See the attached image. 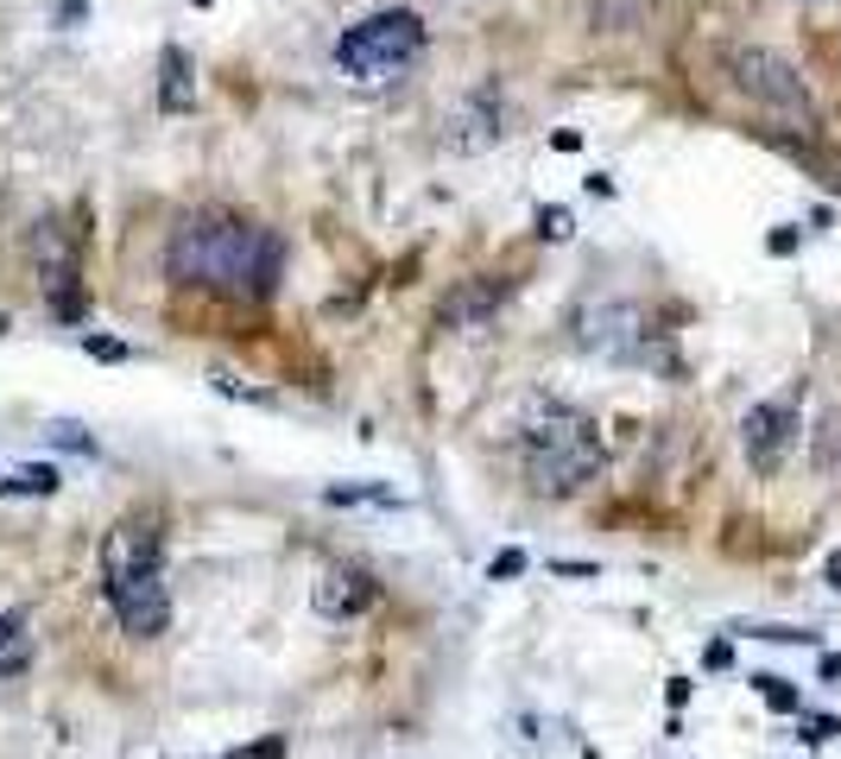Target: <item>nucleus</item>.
Returning a JSON list of instances; mask_svg holds the SVG:
<instances>
[{"instance_id":"f257e3e1","label":"nucleus","mask_w":841,"mask_h":759,"mask_svg":"<svg viewBox=\"0 0 841 759\" xmlns=\"http://www.w3.org/2000/svg\"><path fill=\"white\" fill-rule=\"evenodd\" d=\"M165 273L216 298H266L278 285V241L235 215H190L165 241Z\"/></svg>"},{"instance_id":"f03ea898","label":"nucleus","mask_w":841,"mask_h":759,"mask_svg":"<svg viewBox=\"0 0 841 759\" xmlns=\"http://www.w3.org/2000/svg\"><path fill=\"white\" fill-rule=\"evenodd\" d=\"M519 449H526L531 494H545V500H569L602 475V430L588 411L564 406V399H531Z\"/></svg>"},{"instance_id":"7ed1b4c3","label":"nucleus","mask_w":841,"mask_h":759,"mask_svg":"<svg viewBox=\"0 0 841 759\" xmlns=\"http://www.w3.org/2000/svg\"><path fill=\"white\" fill-rule=\"evenodd\" d=\"M418 51H424V20L411 7H387V13H368L361 26H349L335 39V70L361 82V89H380L399 70H411Z\"/></svg>"},{"instance_id":"20e7f679","label":"nucleus","mask_w":841,"mask_h":759,"mask_svg":"<svg viewBox=\"0 0 841 759\" xmlns=\"http://www.w3.org/2000/svg\"><path fill=\"white\" fill-rule=\"evenodd\" d=\"M727 77L741 89L753 108H765L772 120H791V127H816V101L803 89V77L779 51H765V45H734L727 51Z\"/></svg>"},{"instance_id":"39448f33","label":"nucleus","mask_w":841,"mask_h":759,"mask_svg":"<svg viewBox=\"0 0 841 759\" xmlns=\"http://www.w3.org/2000/svg\"><path fill=\"white\" fill-rule=\"evenodd\" d=\"M576 349L607 354V361H652L658 342H652V317L626 298H607V304H588L576 311Z\"/></svg>"},{"instance_id":"423d86ee","label":"nucleus","mask_w":841,"mask_h":759,"mask_svg":"<svg viewBox=\"0 0 841 759\" xmlns=\"http://www.w3.org/2000/svg\"><path fill=\"white\" fill-rule=\"evenodd\" d=\"M108 607L120 614V626L134 640H158L172 626V588H165V564H139V570H120L101 583Z\"/></svg>"},{"instance_id":"0eeeda50","label":"nucleus","mask_w":841,"mask_h":759,"mask_svg":"<svg viewBox=\"0 0 841 759\" xmlns=\"http://www.w3.org/2000/svg\"><path fill=\"white\" fill-rule=\"evenodd\" d=\"M512 134V108L500 96V82H481L469 89L462 101H450V115H443V146L450 153H488L500 139Z\"/></svg>"},{"instance_id":"6e6552de","label":"nucleus","mask_w":841,"mask_h":759,"mask_svg":"<svg viewBox=\"0 0 841 759\" xmlns=\"http://www.w3.org/2000/svg\"><path fill=\"white\" fill-rule=\"evenodd\" d=\"M741 444H746V463L753 475H779L791 444H798V406L791 399H765L741 418Z\"/></svg>"},{"instance_id":"1a4fd4ad","label":"nucleus","mask_w":841,"mask_h":759,"mask_svg":"<svg viewBox=\"0 0 841 759\" xmlns=\"http://www.w3.org/2000/svg\"><path fill=\"white\" fill-rule=\"evenodd\" d=\"M32 253H39V285L51 298L58 317H77L82 311V292H77V241L63 234V222H39L32 234Z\"/></svg>"},{"instance_id":"9d476101","label":"nucleus","mask_w":841,"mask_h":759,"mask_svg":"<svg viewBox=\"0 0 841 759\" xmlns=\"http://www.w3.org/2000/svg\"><path fill=\"white\" fill-rule=\"evenodd\" d=\"M507 298H512V279H493V273L462 279V285L437 304V330H488Z\"/></svg>"},{"instance_id":"9b49d317","label":"nucleus","mask_w":841,"mask_h":759,"mask_svg":"<svg viewBox=\"0 0 841 759\" xmlns=\"http://www.w3.org/2000/svg\"><path fill=\"white\" fill-rule=\"evenodd\" d=\"M373 595H380V583H373L361 564H330L311 583V607L323 621H354V614H368Z\"/></svg>"},{"instance_id":"f8f14e48","label":"nucleus","mask_w":841,"mask_h":759,"mask_svg":"<svg viewBox=\"0 0 841 759\" xmlns=\"http://www.w3.org/2000/svg\"><path fill=\"white\" fill-rule=\"evenodd\" d=\"M139 564H165V538H158L153 519H120L101 538V583L120 576V570H139Z\"/></svg>"},{"instance_id":"ddd939ff","label":"nucleus","mask_w":841,"mask_h":759,"mask_svg":"<svg viewBox=\"0 0 841 759\" xmlns=\"http://www.w3.org/2000/svg\"><path fill=\"white\" fill-rule=\"evenodd\" d=\"M158 108L165 115H190L196 108V77H190V58L165 45V58H158Z\"/></svg>"},{"instance_id":"4468645a","label":"nucleus","mask_w":841,"mask_h":759,"mask_svg":"<svg viewBox=\"0 0 841 759\" xmlns=\"http://www.w3.org/2000/svg\"><path fill=\"white\" fill-rule=\"evenodd\" d=\"M32 664V640H26V607L0 614V678H20Z\"/></svg>"},{"instance_id":"2eb2a0df","label":"nucleus","mask_w":841,"mask_h":759,"mask_svg":"<svg viewBox=\"0 0 841 759\" xmlns=\"http://www.w3.org/2000/svg\"><path fill=\"white\" fill-rule=\"evenodd\" d=\"M588 20H595V32H633V26L646 20V7H639V0H595Z\"/></svg>"},{"instance_id":"dca6fc26","label":"nucleus","mask_w":841,"mask_h":759,"mask_svg":"<svg viewBox=\"0 0 841 759\" xmlns=\"http://www.w3.org/2000/svg\"><path fill=\"white\" fill-rule=\"evenodd\" d=\"M0 494H45L51 500L58 494V468H20L13 481H0Z\"/></svg>"},{"instance_id":"f3484780","label":"nucleus","mask_w":841,"mask_h":759,"mask_svg":"<svg viewBox=\"0 0 841 759\" xmlns=\"http://www.w3.org/2000/svg\"><path fill=\"white\" fill-rule=\"evenodd\" d=\"M841 463V411H829L816 430V468H835Z\"/></svg>"},{"instance_id":"a211bd4d","label":"nucleus","mask_w":841,"mask_h":759,"mask_svg":"<svg viewBox=\"0 0 841 759\" xmlns=\"http://www.w3.org/2000/svg\"><path fill=\"white\" fill-rule=\"evenodd\" d=\"M753 683H760V697L772 702V709H784V716L798 709V690H791V683H784V678H772V671H765V678H753Z\"/></svg>"},{"instance_id":"6ab92c4d","label":"nucleus","mask_w":841,"mask_h":759,"mask_svg":"<svg viewBox=\"0 0 841 759\" xmlns=\"http://www.w3.org/2000/svg\"><path fill=\"white\" fill-rule=\"evenodd\" d=\"M538 234H545V241H569V234H576V222H569V210H538Z\"/></svg>"},{"instance_id":"aec40b11","label":"nucleus","mask_w":841,"mask_h":759,"mask_svg":"<svg viewBox=\"0 0 841 759\" xmlns=\"http://www.w3.org/2000/svg\"><path fill=\"white\" fill-rule=\"evenodd\" d=\"M519 570H526V551H500V557L488 564V576L500 583V576H519Z\"/></svg>"},{"instance_id":"412c9836","label":"nucleus","mask_w":841,"mask_h":759,"mask_svg":"<svg viewBox=\"0 0 841 759\" xmlns=\"http://www.w3.org/2000/svg\"><path fill=\"white\" fill-rule=\"evenodd\" d=\"M82 349L101 354V361H127V349H120V342H108V335H82Z\"/></svg>"},{"instance_id":"4be33fe9","label":"nucleus","mask_w":841,"mask_h":759,"mask_svg":"<svg viewBox=\"0 0 841 759\" xmlns=\"http://www.w3.org/2000/svg\"><path fill=\"white\" fill-rule=\"evenodd\" d=\"M51 437H58L63 449H96V444H89V437H82L77 425H51Z\"/></svg>"},{"instance_id":"5701e85b","label":"nucleus","mask_w":841,"mask_h":759,"mask_svg":"<svg viewBox=\"0 0 841 759\" xmlns=\"http://www.w3.org/2000/svg\"><path fill=\"white\" fill-rule=\"evenodd\" d=\"M835 728H841L835 716H816V721H810V734H803V740H810V747H822V740L835 734Z\"/></svg>"},{"instance_id":"b1692460","label":"nucleus","mask_w":841,"mask_h":759,"mask_svg":"<svg viewBox=\"0 0 841 759\" xmlns=\"http://www.w3.org/2000/svg\"><path fill=\"white\" fill-rule=\"evenodd\" d=\"M822 583L841 588V551H829V557H822Z\"/></svg>"},{"instance_id":"393cba45","label":"nucleus","mask_w":841,"mask_h":759,"mask_svg":"<svg viewBox=\"0 0 841 759\" xmlns=\"http://www.w3.org/2000/svg\"><path fill=\"white\" fill-rule=\"evenodd\" d=\"M228 759H285V753H278V740H266V747H254V753H228Z\"/></svg>"},{"instance_id":"a878e982","label":"nucleus","mask_w":841,"mask_h":759,"mask_svg":"<svg viewBox=\"0 0 841 759\" xmlns=\"http://www.w3.org/2000/svg\"><path fill=\"white\" fill-rule=\"evenodd\" d=\"M822 678H829V683L841 678V659H835V652H822Z\"/></svg>"}]
</instances>
